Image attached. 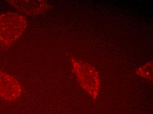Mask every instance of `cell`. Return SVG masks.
I'll list each match as a JSON object with an SVG mask.
<instances>
[{
    "instance_id": "cell-1",
    "label": "cell",
    "mask_w": 153,
    "mask_h": 114,
    "mask_svg": "<svg viewBox=\"0 0 153 114\" xmlns=\"http://www.w3.org/2000/svg\"><path fill=\"white\" fill-rule=\"evenodd\" d=\"M27 27V19L21 14L7 12L0 14V48L6 49L13 45Z\"/></svg>"
},
{
    "instance_id": "cell-3",
    "label": "cell",
    "mask_w": 153,
    "mask_h": 114,
    "mask_svg": "<svg viewBox=\"0 0 153 114\" xmlns=\"http://www.w3.org/2000/svg\"><path fill=\"white\" fill-rule=\"evenodd\" d=\"M23 92L22 85L13 76L0 69V98L6 101L17 100Z\"/></svg>"
},
{
    "instance_id": "cell-2",
    "label": "cell",
    "mask_w": 153,
    "mask_h": 114,
    "mask_svg": "<svg viewBox=\"0 0 153 114\" xmlns=\"http://www.w3.org/2000/svg\"><path fill=\"white\" fill-rule=\"evenodd\" d=\"M73 70L83 89L93 99L97 98L100 88L98 72L95 67L75 59L71 60Z\"/></svg>"
},
{
    "instance_id": "cell-5",
    "label": "cell",
    "mask_w": 153,
    "mask_h": 114,
    "mask_svg": "<svg viewBox=\"0 0 153 114\" xmlns=\"http://www.w3.org/2000/svg\"><path fill=\"white\" fill-rule=\"evenodd\" d=\"M137 74L140 76L146 79L152 80L153 64L152 63L146 64L140 67L137 70Z\"/></svg>"
},
{
    "instance_id": "cell-4",
    "label": "cell",
    "mask_w": 153,
    "mask_h": 114,
    "mask_svg": "<svg viewBox=\"0 0 153 114\" xmlns=\"http://www.w3.org/2000/svg\"><path fill=\"white\" fill-rule=\"evenodd\" d=\"M6 1L21 13L30 16L42 14L50 7L49 4L43 0H8Z\"/></svg>"
}]
</instances>
